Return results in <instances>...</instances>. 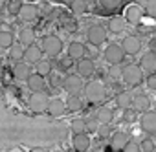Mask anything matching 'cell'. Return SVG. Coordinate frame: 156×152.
I'll list each match as a JSON object with an SVG mask.
<instances>
[{
    "instance_id": "6da1fadb",
    "label": "cell",
    "mask_w": 156,
    "mask_h": 152,
    "mask_svg": "<svg viewBox=\"0 0 156 152\" xmlns=\"http://www.w3.org/2000/svg\"><path fill=\"white\" fill-rule=\"evenodd\" d=\"M121 79H123L129 86H138L141 81H145L141 66H138V64H134V62L125 64V66L121 68Z\"/></svg>"
},
{
    "instance_id": "7a4b0ae2",
    "label": "cell",
    "mask_w": 156,
    "mask_h": 152,
    "mask_svg": "<svg viewBox=\"0 0 156 152\" xmlns=\"http://www.w3.org/2000/svg\"><path fill=\"white\" fill-rule=\"evenodd\" d=\"M85 95L90 103H101L107 95V90H105V85L101 81H90L87 83L85 86Z\"/></svg>"
},
{
    "instance_id": "3957f363",
    "label": "cell",
    "mask_w": 156,
    "mask_h": 152,
    "mask_svg": "<svg viewBox=\"0 0 156 152\" xmlns=\"http://www.w3.org/2000/svg\"><path fill=\"white\" fill-rule=\"evenodd\" d=\"M41 50H42V53H46L48 57H57V55L62 51V40H61L57 35H46V37L42 39Z\"/></svg>"
},
{
    "instance_id": "277c9868",
    "label": "cell",
    "mask_w": 156,
    "mask_h": 152,
    "mask_svg": "<svg viewBox=\"0 0 156 152\" xmlns=\"http://www.w3.org/2000/svg\"><path fill=\"white\" fill-rule=\"evenodd\" d=\"M105 60L110 64V66H121L123 59H125V51L121 48V44H116V42H110L107 48H105Z\"/></svg>"
},
{
    "instance_id": "5b68a950",
    "label": "cell",
    "mask_w": 156,
    "mask_h": 152,
    "mask_svg": "<svg viewBox=\"0 0 156 152\" xmlns=\"http://www.w3.org/2000/svg\"><path fill=\"white\" fill-rule=\"evenodd\" d=\"M50 97L48 94L44 92H37V94H31L30 99H28V106L31 108V112L35 114H41V112H48V106H50Z\"/></svg>"
},
{
    "instance_id": "8992f818",
    "label": "cell",
    "mask_w": 156,
    "mask_h": 152,
    "mask_svg": "<svg viewBox=\"0 0 156 152\" xmlns=\"http://www.w3.org/2000/svg\"><path fill=\"white\" fill-rule=\"evenodd\" d=\"M85 79L83 77H79L77 73H72V75H68L66 79H62V90L66 92V94H70V95H77L81 90H85Z\"/></svg>"
},
{
    "instance_id": "52a82bcc",
    "label": "cell",
    "mask_w": 156,
    "mask_h": 152,
    "mask_svg": "<svg viewBox=\"0 0 156 152\" xmlns=\"http://www.w3.org/2000/svg\"><path fill=\"white\" fill-rule=\"evenodd\" d=\"M87 39L92 46H101L107 40V29L99 24H94L87 29Z\"/></svg>"
},
{
    "instance_id": "ba28073f",
    "label": "cell",
    "mask_w": 156,
    "mask_h": 152,
    "mask_svg": "<svg viewBox=\"0 0 156 152\" xmlns=\"http://www.w3.org/2000/svg\"><path fill=\"white\" fill-rule=\"evenodd\" d=\"M121 48H123L125 55H138L141 50V40L136 35H127L121 40Z\"/></svg>"
},
{
    "instance_id": "9c48e42d",
    "label": "cell",
    "mask_w": 156,
    "mask_h": 152,
    "mask_svg": "<svg viewBox=\"0 0 156 152\" xmlns=\"http://www.w3.org/2000/svg\"><path fill=\"white\" fill-rule=\"evenodd\" d=\"M140 125L143 132L156 136V112H145L140 119Z\"/></svg>"
},
{
    "instance_id": "30bf717a",
    "label": "cell",
    "mask_w": 156,
    "mask_h": 152,
    "mask_svg": "<svg viewBox=\"0 0 156 152\" xmlns=\"http://www.w3.org/2000/svg\"><path fill=\"white\" fill-rule=\"evenodd\" d=\"M85 53H87V46L83 44V42H77V40H73V42H70L68 44V57L72 59V60H83L85 59Z\"/></svg>"
},
{
    "instance_id": "8fae6325",
    "label": "cell",
    "mask_w": 156,
    "mask_h": 152,
    "mask_svg": "<svg viewBox=\"0 0 156 152\" xmlns=\"http://www.w3.org/2000/svg\"><path fill=\"white\" fill-rule=\"evenodd\" d=\"M149 106H151V99L145 95V94H132V110L136 112H149Z\"/></svg>"
},
{
    "instance_id": "7c38bea8",
    "label": "cell",
    "mask_w": 156,
    "mask_h": 152,
    "mask_svg": "<svg viewBox=\"0 0 156 152\" xmlns=\"http://www.w3.org/2000/svg\"><path fill=\"white\" fill-rule=\"evenodd\" d=\"M77 66V75L79 77H90V75H94V70H96V62L92 59H83L75 64Z\"/></svg>"
},
{
    "instance_id": "4fadbf2b",
    "label": "cell",
    "mask_w": 156,
    "mask_h": 152,
    "mask_svg": "<svg viewBox=\"0 0 156 152\" xmlns=\"http://www.w3.org/2000/svg\"><path fill=\"white\" fill-rule=\"evenodd\" d=\"M116 106L121 108L123 112L130 110L132 108V92H127V90H121L116 94Z\"/></svg>"
},
{
    "instance_id": "5bb4252c",
    "label": "cell",
    "mask_w": 156,
    "mask_h": 152,
    "mask_svg": "<svg viewBox=\"0 0 156 152\" xmlns=\"http://www.w3.org/2000/svg\"><path fill=\"white\" fill-rule=\"evenodd\" d=\"M72 147L75 152H87L90 148V137L88 134H79L72 137Z\"/></svg>"
},
{
    "instance_id": "9a60e30c",
    "label": "cell",
    "mask_w": 156,
    "mask_h": 152,
    "mask_svg": "<svg viewBox=\"0 0 156 152\" xmlns=\"http://www.w3.org/2000/svg\"><path fill=\"white\" fill-rule=\"evenodd\" d=\"M127 143H129V136H127L125 132H121V130L112 132V136H110V147H112V148L123 150V148L127 147Z\"/></svg>"
},
{
    "instance_id": "2e32d148",
    "label": "cell",
    "mask_w": 156,
    "mask_h": 152,
    "mask_svg": "<svg viewBox=\"0 0 156 152\" xmlns=\"http://www.w3.org/2000/svg\"><path fill=\"white\" fill-rule=\"evenodd\" d=\"M30 75H31L30 64H26L24 60H22V62H17V64L13 66V77H15L17 81H28Z\"/></svg>"
},
{
    "instance_id": "e0dca14e",
    "label": "cell",
    "mask_w": 156,
    "mask_h": 152,
    "mask_svg": "<svg viewBox=\"0 0 156 152\" xmlns=\"http://www.w3.org/2000/svg\"><path fill=\"white\" fill-rule=\"evenodd\" d=\"M37 15H39V9H37L35 4H24L20 13H19V19L24 20V22H31V20L37 19Z\"/></svg>"
},
{
    "instance_id": "ac0fdd59",
    "label": "cell",
    "mask_w": 156,
    "mask_h": 152,
    "mask_svg": "<svg viewBox=\"0 0 156 152\" xmlns=\"http://www.w3.org/2000/svg\"><path fill=\"white\" fill-rule=\"evenodd\" d=\"M64 112H66V103H64L62 99L55 97V99L50 101V106H48V114H50V116L61 117V116H64Z\"/></svg>"
},
{
    "instance_id": "d6986e66",
    "label": "cell",
    "mask_w": 156,
    "mask_h": 152,
    "mask_svg": "<svg viewBox=\"0 0 156 152\" xmlns=\"http://www.w3.org/2000/svg\"><path fill=\"white\" fill-rule=\"evenodd\" d=\"M141 17H143V9L140 6H129L125 9V20L130 24H140Z\"/></svg>"
},
{
    "instance_id": "ffe728a7",
    "label": "cell",
    "mask_w": 156,
    "mask_h": 152,
    "mask_svg": "<svg viewBox=\"0 0 156 152\" xmlns=\"http://www.w3.org/2000/svg\"><path fill=\"white\" fill-rule=\"evenodd\" d=\"M39 60H42V50L41 46H30L26 48V53H24V62H31V64H37Z\"/></svg>"
},
{
    "instance_id": "44dd1931",
    "label": "cell",
    "mask_w": 156,
    "mask_h": 152,
    "mask_svg": "<svg viewBox=\"0 0 156 152\" xmlns=\"http://www.w3.org/2000/svg\"><path fill=\"white\" fill-rule=\"evenodd\" d=\"M26 85H28V88L33 92V94H37V92H42L44 90V77H41L39 73H31L30 75V79L26 81Z\"/></svg>"
},
{
    "instance_id": "7402d4cb",
    "label": "cell",
    "mask_w": 156,
    "mask_h": 152,
    "mask_svg": "<svg viewBox=\"0 0 156 152\" xmlns=\"http://www.w3.org/2000/svg\"><path fill=\"white\" fill-rule=\"evenodd\" d=\"M141 70H147V73H156V55L147 51L145 55H141Z\"/></svg>"
},
{
    "instance_id": "603a6c76",
    "label": "cell",
    "mask_w": 156,
    "mask_h": 152,
    "mask_svg": "<svg viewBox=\"0 0 156 152\" xmlns=\"http://www.w3.org/2000/svg\"><path fill=\"white\" fill-rule=\"evenodd\" d=\"M35 31L31 29V28H22L20 29V33H19V40H20V44L24 46V48H30V46H33L35 44Z\"/></svg>"
},
{
    "instance_id": "cb8c5ba5",
    "label": "cell",
    "mask_w": 156,
    "mask_h": 152,
    "mask_svg": "<svg viewBox=\"0 0 156 152\" xmlns=\"http://www.w3.org/2000/svg\"><path fill=\"white\" fill-rule=\"evenodd\" d=\"M96 119H98L99 125H110L112 119H114L112 108H110V106H101V108L98 110V114H96Z\"/></svg>"
},
{
    "instance_id": "d4e9b609",
    "label": "cell",
    "mask_w": 156,
    "mask_h": 152,
    "mask_svg": "<svg viewBox=\"0 0 156 152\" xmlns=\"http://www.w3.org/2000/svg\"><path fill=\"white\" fill-rule=\"evenodd\" d=\"M125 17H110L108 19V22H107V28L112 31V33H121L123 29H125Z\"/></svg>"
},
{
    "instance_id": "484cf974",
    "label": "cell",
    "mask_w": 156,
    "mask_h": 152,
    "mask_svg": "<svg viewBox=\"0 0 156 152\" xmlns=\"http://www.w3.org/2000/svg\"><path fill=\"white\" fill-rule=\"evenodd\" d=\"M24 53H26V48L22 44H13L9 48V57L13 60H17V62H22L24 60Z\"/></svg>"
},
{
    "instance_id": "4316f807",
    "label": "cell",
    "mask_w": 156,
    "mask_h": 152,
    "mask_svg": "<svg viewBox=\"0 0 156 152\" xmlns=\"http://www.w3.org/2000/svg\"><path fill=\"white\" fill-rule=\"evenodd\" d=\"M35 73H39L41 77H46V75H50V73H51V62L46 60V59L39 60V62L35 64Z\"/></svg>"
},
{
    "instance_id": "83f0119b",
    "label": "cell",
    "mask_w": 156,
    "mask_h": 152,
    "mask_svg": "<svg viewBox=\"0 0 156 152\" xmlns=\"http://www.w3.org/2000/svg\"><path fill=\"white\" fill-rule=\"evenodd\" d=\"M13 40H15V37L9 29H0V48H11Z\"/></svg>"
},
{
    "instance_id": "f1b7e54d",
    "label": "cell",
    "mask_w": 156,
    "mask_h": 152,
    "mask_svg": "<svg viewBox=\"0 0 156 152\" xmlns=\"http://www.w3.org/2000/svg\"><path fill=\"white\" fill-rule=\"evenodd\" d=\"M81 108H83V101L77 97V95H70L66 99V110H70V112H79Z\"/></svg>"
},
{
    "instance_id": "f546056e",
    "label": "cell",
    "mask_w": 156,
    "mask_h": 152,
    "mask_svg": "<svg viewBox=\"0 0 156 152\" xmlns=\"http://www.w3.org/2000/svg\"><path fill=\"white\" fill-rule=\"evenodd\" d=\"M72 132H73V136L87 134V123H85V119H73L72 121Z\"/></svg>"
},
{
    "instance_id": "4dcf8cb0",
    "label": "cell",
    "mask_w": 156,
    "mask_h": 152,
    "mask_svg": "<svg viewBox=\"0 0 156 152\" xmlns=\"http://www.w3.org/2000/svg\"><path fill=\"white\" fill-rule=\"evenodd\" d=\"M87 2L85 0H73V2H70V9L75 13V15H81V13H85L87 11Z\"/></svg>"
},
{
    "instance_id": "1f68e13d",
    "label": "cell",
    "mask_w": 156,
    "mask_h": 152,
    "mask_svg": "<svg viewBox=\"0 0 156 152\" xmlns=\"http://www.w3.org/2000/svg\"><path fill=\"white\" fill-rule=\"evenodd\" d=\"M22 6H24V2H20V0H9V2H8V11H9L11 15H17V17H19Z\"/></svg>"
},
{
    "instance_id": "d6a6232c",
    "label": "cell",
    "mask_w": 156,
    "mask_h": 152,
    "mask_svg": "<svg viewBox=\"0 0 156 152\" xmlns=\"http://www.w3.org/2000/svg\"><path fill=\"white\" fill-rule=\"evenodd\" d=\"M103 8L107 9V11H116V9H119L121 6H123V2L121 0H103Z\"/></svg>"
},
{
    "instance_id": "836d02e7",
    "label": "cell",
    "mask_w": 156,
    "mask_h": 152,
    "mask_svg": "<svg viewBox=\"0 0 156 152\" xmlns=\"http://www.w3.org/2000/svg\"><path fill=\"white\" fill-rule=\"evenodd\" d=\"M140 148H141V152H154V150H156L154 139H151V137H145V139L140 143Z\"/></svg>"
},
{
    "instance_id": "e575fe53",
    "label": "cell",
    "mask_w": 156,
    "mask_h": 152,
    "mask_svg": "<svg viewBox=\"0 0 156 152\" xmlns=\"http://www.w3.org/2000/svg\"><path fill=\"white\" fill-rule=\"evenodd\" d=\"M85 123H87V134L98 132V128H99V123H98V119H96V117H88V119H85Z\"/></svg>"
},
{
    "instance_id": "d590c367",
    "label": "cell",
    "mask_w": 156,
    "mask_h": 152,
    "mask_svg": "<svg viewBox=\"0 0 156 152\" xmlns=\"http://www.w3.org/2000/svg\"><path fill=\"white\" fill-rule=\"evenodd\" d=\"M145 13L152 19H156V0H149L145 2Z\"/></svg>"
},
{
    "instance_id": "8d00e7d4",
    "label": "cell",
    "mask_w": 156,
    "mask_h": 152,
    "mask_svg": "<svg viewBox=\"0 0 156 152\" xmlns=\"http://www.w3.org/2000/svg\"><path fill=\"white\" fill-rule=\"evenodd\" d=\"M145 85L149 90H156V73H147L145 77Z\"/></svg>"
},
{
    "instance_id": "74e56055",
    "label": "cell",
    "mask_w": 156,
    "mask_h": 152,
    "mask_svg": "<svg viewBox=\"0 0 156 152\" xmlns=\"http://www.w3.org/2000/svg\"><path fill=\"white\" fill-rule=\"evenodd\" d=\"M123 152H141L140 143H136V141H129V143H127V147L123 148Z\"/></svg>"
},
{
    "instance_id": "f35d334b",
    "label": "cell",
    "mask_w": 156,
    "mask_h": 152,
    "mask_svg": "<svg viewBox=\"0 0 156 152\" xmlns=\"http://www.w3.org/2000/svg\"><path fill=\"white\" fill-rule=\"evenodd\" d=\"M98 134H99L101 137H110V136H112V134H110V125H99Z\"/></svg>"
},
{
    "instance_id": "ab89813d",
    "label": "cell",
    "mask_w": 156,
    "mask_h": 152,
    "mask_svg": "<svg viewBox=\"0 0 156 152\" xmlns=\"http://www.w3.org/2000/svg\"><path fill=\"white\" fill-rule=\"evenodd\" d=\"M70 66H72V59H70V57L61 60V68H62V70H64V68H70Z\"/></svg>"
},
{
    "instance_id": "60d3db41",
    "label": "cell",
    "mask_w": 156,
    "mask_h": 152,
    "mask_svg": "<svg viewBox=\"0 0 156 152\" xmlns=\"http://www.w3.org/2000/svg\"><path fill=\"white\" fill-rule=\"evenodd\" d=\"M149 50H151V53L156 55V39H151V42H149Z\"/></svg>"
},
{
    "instance_id": "b9f144b4",
    "label": "cell",
    "mask_w": 156,
    "mask_h": 152,
    "mask_svg": "<svg viewBox=\"0 0 156 152\" xmlns=\"http://www.w3.org/2000/svg\"><path fill=\"white\" fill-rule=\"evenodd\" d=\"M30 152H48L46 148H42V147H35V148H31Z\"/></svg>"
},
{
    "instance_id": "7bdbcfd3",
    "label": "cell",
    "mask_w": 156,
    "mask_h": 152,
    "mask_svg": "<svg viewBox=\"0 0 156 152\" xmlns=\"http://www.w3.org/2000/svg\"><path fill=\"white\" fill-rule=\"evenodd\" d=\"M2 68H4V64H2V59H0V71H2Z\"/></svg>"
},
{
    "instance_id": "ee69618b",
    "label": "cell",
    "mask_w": 156,
    "mask_h": 152,
    "mask_svg": "<svg viewBox=\"0 0 156 152\" xmlns=\"http://www.w3.org/2000/svg\"><path fill=\"white\" fill-rule=\"evenodd\" d=\"M154 145H156V136H154Z\"/></svg>"
},
{
    "instance_id": "f6af8a7d",
    "label": "cell",
    "mask_w": 156,
    "mask_h": 152,
    "mask_svg": "<svg viewBox=\"0 0 156 152\" xmlns=\"http://www.w3.org/2000/svg\"><path fill=\"white\" fill-rule=\"evenodd\" d=\"M154 152H156V150H154Z\"/></svg>"
}]
</instances>
